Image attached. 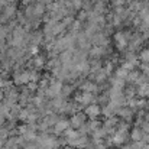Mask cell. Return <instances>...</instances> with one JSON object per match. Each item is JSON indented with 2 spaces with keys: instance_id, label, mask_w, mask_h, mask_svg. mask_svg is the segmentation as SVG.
Here are the masks:
<instances>
[{
  "instance_id": "30bf717a",
  "label": "cell",
  "mask_w": 149,
  "mask_h": 149,
  "mask_svg": "<svg viewBox=\"0 0 149 149\" xmlns=\"http://www.w3.org/2000/svg\"><path fill=\"white\" fill-rule=\"evenodd\" d=\"M116 106L114 104H111L110 101L106 104V106H103L101 107V114L104 116V117H110V116H114V111H116Z\"/></svg>"
},
{
  "instance_id": "8fae6325",
  "label": "cell",
  "mask_w": 149,
  "mask_h": 149,
  "mask_svg": "<svg viewBox=\"0 0 149 149\" xmlns=\"http://www.w3.org/2000/svg\"><path fill=\"white\" fill-rule=\"evenodd\" d=\"M136 88V97H143V99H149V84H143V86H138Z\"/></svg>"
},
{
  "instance_id": "7402d4cb",
  "label": "cell",
  "mask_w": 149,
  "mask_h": 149,
  "mask_svg": "<svg viewBox=\"0 0 149 149\" xmlns=\"http://www.w3.org/2000/svg\"><path fill=\"white\" fill-rule=\"evenodd\" d=\"M103 68H104V71H106V74H107V75L110 77V75H111V72L114 71V64H111L110 61H107V62H106V65H104Z\"/></svg>"
},
{
  "instance_id": "e0dca14e",
  "label": "cell",
  "mask_w": 149,
  "mask_h": 149,
  "mask_svg": "<svg viewBox=\"0 0 149 149\" xmlns=\"http://www.w3.org/2000/svg\"><path fill=\"white\" fill-rule=\"evenodd\" d=\"M127 74H129V71H127L126 68H123V67H119V68L114 71V77H117V78H122V80H125V81H126V77H127Z\"/></svg>"
},
{
  "instance_id": "3957f363",
  "label": "cell",
  "mask_w": 149,
  "mask_h": 149,
  "mask_svg": "<svg viewBox=\"0 0 149 149\" xmlns=\"http://www.w3.org/2000/svg\"><path fill=\"white\" fill-rule=\"evenodd\" d=\"M31 81V77H29V70L26 71H15L13 74V84L15 86H26L28 83Z\"/></svg>"
},
{
  "instance_id": "ffe728a7",
  "label": "cell",
  "mask_w": 149,
  "mask_h": 149,
  "mask_svg": "<svg viewBox=\"0 0 149 149\" xmlns=\"http://www.w3.org/2000/svg\"><path fill=\"white\" fill-rule=\"evenodd\" d=\"M81 135H88V133H91V130H90V126H88V123L86 122V123H83L78 129H77Z\"/></svg>"
},
{
  "instance_id": "f1b7e54d",
  "label": "cell",
  "mask_w": 149,
  "mask_h": 149,
  "mask_svg": "<svg viewBox=\"0 0 149 149\" xmlns=\"http://www.w3.org/2000/svg\"><path fill=\"white\" fill-rule=\"evenodd\" d=\"M6 1H7V3H15L16 0H6Z\"/></svg>"
},
{
  "instance_id": "4fadbf2b",
  "label": "cell",
  "mask_w": 149,
  "mask_h": 149,
  "mask_svg": "<svg viewBox=\"0 0 149 149\" xmlns=\"http://www.w3.org/2000/svg\"><path fill=\"white\" fill-rule=\"evenodd\" d=\"M139 75H141V71H139V70H132V71H129V74H127V77H126V83L133 86V84L136 83V80H138Z\"/></svg>"
},
{
  "instance_id": "4316f807",
  "label": "cell",
  "mask_w": 149,
  "mask_h": 149,
  "mask_svg": "<svg viewBox=\"0 0 149 149\" xmlns=\"http://www.w3.org/2000/svg\"><path fill=\"white\" fill-rule=\"evenodd\" d=\"M146 111H149V99H146V109H145Z\"/></svg>"
},
{
  "instance_id": "83f0119b",
  "label": "cell",
  "mask_w": 149,
  "mask_h": 149,
  "mask_svg": "<svg viewBox=\"0 0 149 149\" xmlns=\"http://www.w3.org/2000/svg\"><path fill=\"white\" fill-rule=\"evenodd\" d=\"M107 149H119V148H117V146H114V145H113V146H109V148H107Z\"/></svg>"
},
{
  "instance_id": "277c9868",
  "label": "cell",
  "mask_w": 149,
  "mask_h": 149,
  "mask_svg": "<svg viewBox=\"0 0 149 149\" xmlns=\"http://www.w3.org/2000/svg\"><path fill=\"white\" fill-rule=\"evenodd\" d=\"M130 141V135L129 132H125V130H116L114 135H113V145L114 146H122L125 143H127Z\"/></svg>"
},
{
  "instance_id": "52a82bcc",
  "label": "cell",
  "mask_w": 149,
  "mask_h": 149,
  "mask_svg": "<svg viewBox=\"0 0 149 149\" xmlns=\"http://www.w3.org/2000/svg\"><path fill=\"white\" fill-rule=\"evenodd\" d=\"M70 127V120H67V119H59L54 126H52V129H54V133L56 135V136H59V135H62V132L65 130V129H68Z\"/></svg>"
},
{
  "instance_id": "6da1fadb",
  "label": "cell",
  "mask_w": 149,
  "mask_h": 149,
  "mask_svg": "<svg viewBox=\"0 0 149 149\" xmlns=\"http://www.w3.org/2000/svg\"><path fill=\"white\" fill-rule=\"evenodd\" d=\"M114 114H116L120 120H125V122H127V123H132V120H133V117H135V111H133L130 107H127L126 104L117 107L116 111H114Z\"/></svg>"
},
{
  "instance_id": "8992f818",
  "label": "cell",
  "mask_w": 149,
  "mask_h": 149,
  "mask_svg": "<svg viewBox=\"0 0 149 149\" xmlns=\"http://www.w3.org/2000/svg\"><path fill=\"white\" fill-rule=\"evenodd\" d=\"M87 122V116H86V113H81V111H77L75 114H72L71 117H70V127H72V129H78L83 123H86Z\"/></svg>"
},
{
  "instance_id": "ba28073f",
  "label": "cell",
  "mask_w": 149,
  "mask_h": 149,
  "mask_svg": "<svg viewBox=\"0 0 149 149\" xmlns=\"http://www.w3.org/2000/svg\"><path fill=\"white\" fill-rule=\"evenodd\" d=\"M16 13H17L16 4H15V3H9L7 6L3 7V13H1V15H3L7 20H10V19H13V16H16Z\"/></svg>"
},
{
  "instance_id": "5bb4252c",
  "label": "cell",
  "mask_w": 149,
  "mask_h": 149,
  "mask_svg": "<svg viewBox=\"0 0 149 149\" xmlns=\"http://www.w3.org/2000/svg\"><path fill=\"white\" fill-rule=\"evenodd\" d=\"M106 136H107V132H106V129L103 126H100L99 129L91 132V139H104Z\"/></svg>"
},
{
  "instance_id": "7a4b0ae2",
  "label": "cell",
  "mask_w": 149,
  "mask_h": 149,
  "mask_svg": "<svg viewBox=\"0 0 149 149\" xmlns=\"http://www.w3.org/2000/svg\"><path fill=\"white\" fill-rule=\"evenodd\" d=\"M113 39H114V45H116V49L123 52L125 49H127V38H126V33L125 31H119L113 35Z\"/></svg>"
},
{
  "instance_id": "ac0fdd59",
  "label": "cell",
  "mask_w": 149,
  "mask_h": 149,
  "mask_svg": "<svg viewBox=\"0 0 149 149\" xmlns=\"http://www.w3.org/2000/svg\"><path fill=\"white\" fill-rule=\"evenodd\" d=\"M101 125H103V122H100L99 117H97V119H90V122H88V126H90V130H91V132L96 130V129H99Z\"/></svg>"
},
{
  "instance_id": "484cf974",
  "label": "cell",
  "mask_w": 149,
  "mask_h": 149,
  "mask_svg": "<svg viewBox=\"0 0 149 149\" xmlns=\"http://www.w3.org/2000/svg\"><path fill=\"white\" fill-rule=\"evenodd\" d=\"M120 149H133V148L130 146V143H125V145L120 146Z\"/></svg>"
},
{
  "instance_id": "9a60e30c",
  "label": "cell",
  "mask_w": 149,
  "mask_h": 149,
  "mask_svg": "<svg viewBox=\"0 0 149 149\" xmlns=\"http://www.w3.org/2000/svg\"><path fill=\"white\" fill-rule=\"evenodd\" d=\"M123 94H125L126 99H133V97H136V88H135V86L129 84L127 87H125V88H123Z\"/></svg>"
},
{
  "instance_id": "5b68a950",
  "label": "cell",
  "mask_w": 149,
  "mask_h": 149,
  "mask_svg": "<svg viewBox=\"0 0 149 149\" xmlns=\"http://www.w3.org/2000/svg\"><path fill=\"white\" fill-rule=\"evenodd\" d=\"M84 113L88 119H97L101 116V106L97 103H91L84 107Z\"/></svg>"
},
{
  "instance_id": "2e32d148",
  "label": "cell",
  "mask_w": 149,
  "mask_h": 149,
  "mask_svg": "<svg viewBox=\"0 0 149 149\" xmlns=\"http://www.w3.org/2000/svg\"><path fill=\"white\" fill-rule=\"evenodd\" d=\"M74 90H75V87H74L72 84H62V90H61V93H62L65 97H70V96L74 93Z\"/></svg>"
},
{
  "instance_id": "603a6c76",
  "label": "cell",
  "mask_w": 149,
  "mask_h": 149,
  "mask_svg": "<svg viewBox=\"0 0 149 149\" xmlns=\"http://www.w3.org/2000/svg\"><path fill=\"white\" fill-rule=\"evenodd\" d=\"M120 67H123V68H126L127 71H132V70H135V68H136L138 65H136V64H133V62H130V61H123Z\"/></svg>"
},
{
  "instance_id": "9c48e42d",
  "label": "cell",
  "mask_w": 149,
  "mask_h": 149,
  "mask_svg": "<svg viewBox=\"0 0 149 149\" xmlns=\"http://www.w3.org/2000/svg\"><path fill=\"white\" fill-rule=\"evenodd\" d=\"M109 80V86L110 87H114V88H119V90H123L126 87V81L122 80V78H117V77H110L107 78Z\"/></svg>"
},
{
  "instance_id": "7c38bea8",
  "label": "cell",
  "mask_w": 149,
  "mask_h": 149,
  "mask_svg": "<svg viewBox=\"0 0 149 149\" xmlns=\"http://www.w3.org/2000/svg\"><path fill=\"white\" fill-rule=\"evenodd\" d=\"M129 135H130V141H141L142 139V135H143V132H142V129L141 127H136V126H133V129H130L129 130Z\"/></svg>"
},
{
  "instance_id": "d6986e66",
  "label": "cell",
  "mask_w": 149,
  "mask_h": 149,
  "mask_svg": "<svg viewBox=\"0 0 149 149\" xmlns=\"http://www.w3.org/2000/svg\"><path fill=\"white\" fill-rule=\"evenodd\" d=\"M139 59H141L142 62H148V64H149V48L141 49V54H139Z\"/></svg>"
},
{
  "instance_id": "44dd1931",
  "label": "cell",
  "mask_w": 149,
  "mask_h": 149,
  "mask_svg": "<svg viewBox=\"0 0 149 149\" xmlns=\"http://www.w3.org/2000/svg\"><path fill=\"white\" fill-rule=\"evenodd\" d=\"M139 71L143 74V75H146V77H149V64L148 62H139Z\"/></svg>"
},
{
  "instance_id": "cb8c5ba5",
  "label": "cell",
  "mask_w": 149,
  "mask_h": 149,
  "mask_svg": "<svg viewBox=\"0 0 149 149\" xmlns=\"http://www.w3.org/2000/svg\"><path fill=\"white\" fill-rule=\"evenodd\" d=\"M70 1H71V6H72L75 10L83 9V3H84V0H70Z\"/></svg>"
},
{
  "instance_id": "d4e9b609",
  "label": "cell",
  "mask_w": 149,
  "mask_h": 149,
  "mask_svg": "<svg viewBox=\"0 0 149 149\" xmlns=\"http://www.w3.org/2000/svg\"><path fill=\"white\" fill-rule=\"evenodd\" d=\"M26 87H28V90H29L31 93H35V91L38 90V83H35V81H29V83L26 84Z\"/></svg>"
}]
</instances>
